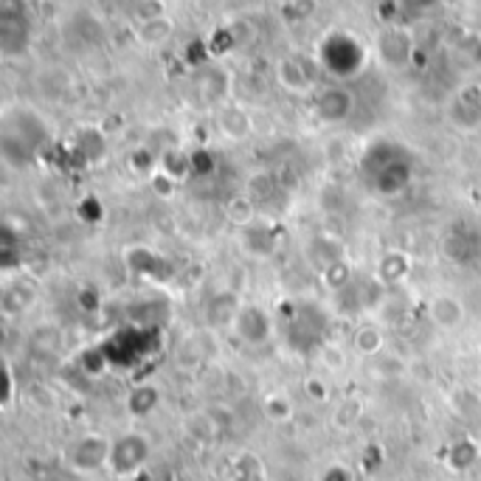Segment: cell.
Masks as SVG:
<instances>
[{
	"label": "cell",
	"mask_w": 481,
	"mask_h": 481,
	"mask_svg": "<svg viewBox=\"0 0 481 481\" xmlns=\"http://www.w3.org/2000/svg\"><path fill=\"white\" fill-rule=\"evenodd\" d=\"M318 60L332 77H355L366 62V51L363 45L352 37V34L335 31L330 37H324L318 48Z\"/></svg>",
	"instance_id": "cell-1"
},
{
	"label": "cell",
	"mask_w": 481,
	"mask_h": 481,
	"mask_svg": "<svg viewBox=\"0 0 481 481\" xmlns=\"http://www.w3.org/2000/svg\"><path fill=\"white\" fill-rule=\"evenodd\" d=\"M152 456L150 448V439L144 434H121L118 439H113V448H110V461H107V470L118 478H130L135 473L144 470V465Z\"/></svg>",
	"instance_id": "cell-2"
},
{
	"label": "cell",
	"mask_w": 481,
	"mask_h": 481,
	"mask_svg": "<svg viewBox=\"0 0 481 481\" xmlns=\"http://www.w3.org/2000/svg\"><path fill=\"white\" fill-rule=\"evenodd\" d=\"M110 448H113V439H107L102 434H87L70 444L68 465L77 473L102 470V468H107V461H110Z\"/></svg>",
	"instance_id": "cell-3"
},
{
	"label": "cell",
	"mask_w": 481,
	"mask_h": 481,
	"mask_svg": "<svg viewBox=\"0 0 481 481\" xmlns=\"http://www.w3.org/2000/svg\"><path fill=\"white\" fill-rule=\"evenodd\" d=\"M408 183H412V167H408V160L403 155H386L371 175L374 192L386 194V198H395Z\"/></svg>",
	"instance_id": "cell-4"
},
{
	"label": "cell",
	"mask_w": 481,
	"mask_h": 481,
	"mask_svg": "<svg viewBox=\"0 0 481 481\" xmlns=\"http://www.w3.org/2000/svg\"><path fill=\"white\" fill-rule=\"evenodd\" d=\"M355 113V96L344 85H330L315 96V116L324 124H344Z\"/></svg>",
	"instance_id": "cell-5"
},
{
	"label": "cell",
	"mask_w": 481,
	"mask_h": 481,
	"mask_svg": "<svg viewBox=\"0 0 481 481\" xmlns=\"http://www.w3.org/2000/svg\"><path fill=\"white\" fill-rule=\"evenodd\" d=\"M0 45H4L6 57L14 53H23L29 45V29L23 20V12L14 6H4V17H0Z\"/></svg>",
	"instance_id": "cell-6"
},
{
	"label": "cell",
	"mask_w": 481,
	"mask_h": 481,
	"mask_svg": "<svg viewBox=\"0 0 481 481\" xmlns=\"http://www.w3.org/2000/svg\"><path fill=\"white\" fill-rule=\"evenodd\" d=\"M234 330L245 344L259 346L271 338V318H267V313L257 305H242V310L234 321Z\"/></svg>",
	"instance_id": "cell-7"
},
{
	"label": "cell",
	"mask_w": 481,
	"mask_h": 481,
	"mask_svg": "<svg viewBox=\"0 0 481 481\" xmlns=\"http://www.w3.org/2000/svg\"><path fill=\"white\" fill-rule=\"evenodd\" d=\"M428 315L439 330H456L465 321V305L451 293H439L428 301Z\"/></svg>",
	"instance_id": "cell-8"
},
{
	"label": "cell",
	"mask_w": 481,
	"mask_h": 481,
	"mask_svg": "<svg viewBox=\"0 0 481 481\" xmlns=\"http://www.w3.org/2000/svg\"><path fill=\"white\" fill-rule=\"evenodd\" d=\"M240 310H242L240 296L234 290H220V293H214L208 298L206 318H208V324H214V327H234Z\"/></svg>",
	"instance_id": "cell-9"
},
{
	"label": "cell",
	"mask_w": 481,
	"mask_h": 481,
	"mask_svg": "<svg viewBox=\"0 0 481 481\" xmlns=\"http://www.w3.org/2000/svg\"><path fill=\"white\" fill-rule=\"evenodd\" d=\"M378 48H380L383 62L400 68L408 62V57H412V37H408L403 29H386L378 40Z\"/></svg>",
	"instance_id": "cell-10"
},
{
	"label": "cell",
	"mask_w": 481,
	"mask_h": 481,
	"mask_svg": "<svg viewBox=\"0 0 481 481\" xmlns=\"http://www.w3.org/2000/svg\"><path fill=\"white\" fill-rule=\"evenodd\" d=\"M412 273V257L403 251H388L380 257L378 265V281L383 284H400L405 281V276Z\"/></svg>",
	"instance_id": "cell-11"
},
{
	"label": "cell",
	"mask_w": 481,
	"mask_h": 481,
	"mask_svg": "<svg viewBox=\"0 0 481 481\" xmlns=\"http://www.w3.org/2000/svg\"><path fill=\"white\" fill-rule=\"evenodd\" d=\"M276 77L293 94H307L310 87H313V79H310L307 68H305V62H301V60H281Z\"/></svg>",
	"instance_id": "cell-12"
},
{
	"label": "cell",
	"mask_w": 481,
	"mask_h": 481,
	"mask_svg": "<svg viewBox=\"0 0 481 481\" xmlns=\"http://www.w3.org/2000/svg\"><path fill=\"white\" fill-rule=\"evenodd\" d=\"M160 403V391L155 386H135L127 397V408L133 417H150Z\"/></svg>",
	"instance_id": "cell-13"
},
{
	"label": "cell",
	"mask_w": 481,
	"mask_h": 481,
	"mask_svg": "<svg viewBox=\"0 0 481 481\" xmlns=\"http://www.w3.org/2000/svg\"><path fill=\"white\" fill-rule=\"evenodd\" d=\"M220 130L223 135L228 138H248L251 135V118H248L245 110H240V107H225V110L220 113Z\"/></svg>",
	"instance_id": "cell-14"
},
{
	"label": "cell",
	"mask_w": 481,
	"mask_h": 481,
	"mask_svg": "<svg viewBox=\"0 0 481 481\" xmlns=\"http://www.w3.org/2000/svg\"><path fill=\"white\" fill-rule=\"evenodd\" d=\"M158 172L175 183L181 181V177H186V172H192V158L181 155V150H167L158 155Z\"/></svg>",
	"instance_id": "cell-15"
},
{
	"label": "cell",
	"mask_w": 481,
	"mask_h": 481,
	"mask_svg": "<svg viewBox=\"0 0 481 481\" xmlns=\"http://www.w3.org/2000/svg\"><path fill=\"white\" fill-rule=\"evenodd\" d=\"M355 349H358L361 355H369V358H378V355L383 352V344H386V338H383V330L380 327H374V324H366L361 327L358 332H355Z\"/></svg>",
	"instance_id": "cell-16"
},
{
	"label": "cell",
	"mask_w": 481,
	"mask_h": 481,
	"mask_svg": "<svg viewBox=\"0 0 481 481\" xmlns=\"http://www.w3.org/2000/svg\"><path fill=\"white\" fill-rule=\"evenodd\" d=\"M245 251L251 257H271L273 254V234L267 228L248 225L245 228Z\"/></svg>",
	"instance_id": "cell-17"
},
{
	"label": "cell",
	"mask_w": 481,
	"mask_h": 481,
	"mask_svg": "<svg viewBox=\"0 0 481 481\" xmlns=\"http://www.w3.org/2000/svg\"><path fill=\"white\" fill-rule=\"evenodd\" d=\"M172 34L169 17H155V20H144L138 26V40L144 45H160Z\"/></svg>",
	"instance_id": "cell-18"
},
{
	"label": "cell",
	"mask_w": 481,
	"mask_h": 481,
	"mask_svg": "<svg viewBox=\"0 0 481 481\" xmlns=\"http://www.w3.org/2000/svg\"><path fill=\"white\" fill-rule=\"evenodd\" d=\"M254 203L251 198H231L228 206H225V217L240 225V228H248V225H254Z\"/></svg>",
	"instance_id": "cell-19"
},
{
	"label": "cell",
	"mask_w": 481,
	"mask_h": 481,
	"mask_svg": "<svg viewBox=\"0 0 481 481\" xmlns=\"http://www.w3.org/2000/svg\"><path fill=\"white\" fill-rule=\"evenodd\" d=\"M262 408H265V417L273 422H288L293 417V400L288 395H267Z\"/></svg>",
	"instance_id": "cell-20"
},
{
	"label": "cell",
	"mask_w": 481,
	"mask_h": 481,
	"mask_svg": "<svg viewBox=\"0 0 481 481\" xmlns=\"http://www.w3.org/2000/svg\"><path fill=\"white\" fill-rule=\"evenodd\" d=\"M476 456H478V451H476V444L473 442H456V444H451V453H448V465L453 468V470H468L473 461H476Z\"/></svg>",
	"instance_id": "cell-21"
},
{
	"label": "cell",
	"mask_w": 481,
	"mask_h": 481,
	"mask_svg": "<svg viewBox=\"0 0 481 481\" xmlns=\"http://www.w3.org/2000/svg\"><path fill=\"white\" fill-rule=\"evenodd\" d=\"M324 281L330 284L332 290H341V288H349V281H352V271H349V265L344 262V259H338V262H332L324 273Z\"/></svg>",
	"instance_id": "cell-22"
},
{
	"label": "cell",
	"mask_w": 481,
	"mask_h": 481,
	"mask_svg": "<svg viewBox=\"0 0 481 481\" xmlns=\"http://www.w3.org/2000/svg\"><path fill=\"white\" fill-rule=\"evenodd\" d=\"M77 150H79L85 158L96 160V158L104 152V138L99 135V130H82V135H79V141H77Z\"/></svg>",
	"instance_id": "cell-23"
},
{
	"label": "cell",
	"mask_w": 481,
	"mask_h": 481,
	"mask_svg": "<svg viewBox=\"0 0 481 481\" xmlns=\"http://www.w3.org/2000/svg\"><path fill=\"white\" fill-rule=\"evenodd\" d=\"M434 6H436V0H397V9L403 14H422Z\"/></svg>",
	"instance_id": "cell-24"
},
{
	"label": "cell",
	"mask_w": 481,
	"mask_h": 481,
	"mask_svg": "<svg viewBox=\"0 0 481 481\" xmlns=\"http://www.w3.org/2000/svg\"><path fill=\"white\" fill-rule=\"evenodd\" d=\"M321 361H324L330 369H341L344 366V352L338 346H321Z\"/></svg>",
	"instance_id": "cell-25"
},
{
	"label": "cell",
	"mask_w": 481,
	"mask_h": 481,
	"mask_svg": "<svg viewBox=\"0 0 481 481\" xmlns=\"http://www.w3.org/2000/svg\"><path fill=\"white\" fill-rule=\"evenodd\" d=\"M321 481H352V473L344 465H332L324 476H321Z\"/></svg>",
	"instance_id": "cell-26"
},
{
	"label": "cell",
	"mask_w": 481,
	"mask_h": 481,
	"mask_svg": "<svg viewBox=\"0 0 481 481\" xmlns=\"http://www.w3.org/2000/svg\"><path fill=\"white\" fill-rule=\"evenodd\" d=\"M307 391H310V397H318V400H324L327 397V386L321 383V380H307Z\"/></svg>",
	"instance_id": "cell-27"
},
{
	"label": "cell",
	"mask_w": 481,
	"mask_h": 481,
	"mask_svg": "<svg viewBox=\"0 0 481 481\" xmlns=\"http://www.w3.org/2000/svg\"><path fill=\"white\" fill-rule=\"evenodd\" d=\"M12 400H14V371H12V366H6V400H4V405L9 408Z\"/></svg>",
	"instance_id": "cell-28"
}]
</instances>
